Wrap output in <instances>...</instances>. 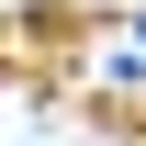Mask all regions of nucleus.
<instances>
[{
	"instance_id": "nucleus-1",
	"label": "nucleus",
	"mask_w": 146,
	"mask_h": 146,
	"mask_svg": "<svg viewBox=\"0 0 146 146\" xmlns=\"http://www.w3.org/2000/svg\"><path fill=\"white\" fill-rule=\"evenodd\" d=\"M112 34L90 0H0V79H23V90H56V79L79 68Z\"/></svg>"
}]
</instances>
